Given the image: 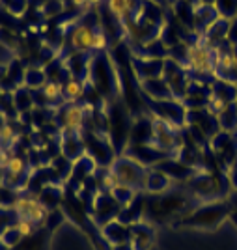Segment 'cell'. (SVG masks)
I'll return each mask as SVG.
<instances>
[{"label": "cell", "mask_w": 237, "mask_h": 250, "mask_svg": "<svg viewBox=\"0 0 237 250\" xmlns=\"http://www.w3.org/2000/svg\"><path fill=\"white\" fill-rule=\"evenodd\" d=\"M220 69H224V71H230L232 67H236V56L234 54H222V56H218V63H216Z\"/></svg>", "instance_id": "10"}, {"label": "cell", "mask_w": 237, "mask_h": 250, "mask_svg": "<svg viewBox=\"0 0 237 250\" xmlns=\"http://www.w3.org/2000/svg\"><path fill=\"white\" fill-rule=\"evenodd\" d=\"M107 47V36L103 34V30H95V36H93V49L95 51H101Z\"/></svg>", "instance_id": "11"}, {"label": "cell", "mask_w": 237, "mask_h": 250, "mask_svg": "<svg viewBox=\"0 0 237 250\" xmlns=\"http://www.w3.org/2000/svg\"><path fill=\"white\" fill-rule=\"evenodd\" d=\"M11 209L13 213L19 217V219H26L34 222L36 226L38 224H43L47 217H49V209L47 206L38 200V196H19V198L13 200L11 204Z\"/></svg>", "instance_id": "1"}, {"label": "cell", "mask_w": 237, "mask_h": 250, "mask_svg": "<svg viewBox=\"0 0 237 250\" xmlns=\"http://www.w3.org/2000/svg\"><path fill=\"white\" fill-rule=\"evenodd\" d=\"M43 95L49 99V101H54L58 97L64 95V84L60 83H45L43 84Z\"/></svg>", "instance_id": "7"}, {"label": "cell", "mask_w": 237, "mask_h": 250, "mask_svg": "<svg viewBox=\"0 0 237 250\" xmlns=\"http://www.w3.org/2000/svg\"><path fill=\"white\" fill-rule=\"evenodd\" d=\"M93 36H95V30H92L86 24H79L69 34V43H71V47L75 51L86 52L93 49Z\"/></svg>", "instance_id": "3"}, {"label": "cell", "mask_w": 237, "mask_h": 250, "mask_svg": "<svg viewBox=\"0 0 237 250\" xmlns=\"http://www.w3.org/2000/svg\"><path fill=\"white\" fill-rule=\"evenodd\" d=\"M64 129L69 133H79L84 125V108L77 103H69V106L62 114Z\"/></svg>", "instance_id": "4"}, {"label": "cell", "mask_w": 237, "mask_h": 250, "mask_svg": "<svg viewBox=\"0 0 237 250\" xmlns=\"http://www.w3.org/2000/svg\"><path fill=\"white\" fill-rule=\"evenodd\" d=\"M84 95V86L79 81H67V83L64 84V97L69 101V103H77L81 97Z\"/></svg>", "instance_id": "6"}, {"label": "cell", "mask_w": 237, "mask_h": 250, "mask_svg": "<svg viewBox=\"0 0 237 250\" xmlns=\"http://www.w3.org/2000/svg\"><path fill=\"white\" fill-rule=\"evenodd\" d=\"M185 60L189 63V67L194 73H200V75L213 73L216 67L213 52L209 51L206 45H202V43H193V45L187 47Z\"/></svg>", "instance_id": "2"}, {"label": "cell", "mask_w": 237, "mask_h": 250, "mask_svg": "<svg viewBox=\"0 0 237 250\" xmlns=\"http://www.w3.org/2000/svg\"><path fill=\"white\" fill-rule=\"evenodd\" d=\"M211 106L215 108V112H216V114H220V112H224V110H226V106H228V104L224 103L222 99H213V101H211Z\"/></svg>", "instance_id": "13"}, {"label": "cell", "mask_w": 237, "mask_h": 250, "mask_svg": "<svg viewBox=\"0 0 237 250\" xmlns=\"http://www.w3.org/2000/svg\"><path fill=\"white\" fill-rule=\"evenodd\" d=\"M0 151H2V146H0Z\"/></svg>", "instance_id": "15"}, {"label": "cell", "mask_w": 237, "mask_h": 250, "mask_svg": "<svg viewBox=\"0 0 237 250\" xmlns=\"http://www.w3.org/2000/svg\"><path fill=\"white\" fill-rule=\"evenodd\" d=\"M13 229L17 231V235H19V237H30L32 233L36 231V224L30 222V220H26V219H19L17 222H15Z\"/></svg>", "instance_id": "8"}, {"label": "cell", "mask_w": 237, "mask_h": 250, "mask_svg": "<svg viewBox=\"0 0 237 250\" xmlns=\"http://www.w3.org/2000/svg\"><path fill=\"white\" fill-rule=\"evenodd\" d=\"M13 140V129L10 125H2L0 127V144H8Z\"/></svg>", "instance_id": "12"}, {"label": "cell", "mask_w": 237, "mask_h": 250, "mask_svg": "<svg viewBox=\"0 0 237 250\" xmlns=\"http://www.w3.org/2000/svg\"><path fill=\"white\" fill-rule=\"evenodd\" d=\"M108 11L118 19H125L133 10V0H108Z\"/></svg>", "instance_id": "5"}, {"label": "cell", "mask_w": 237, "mask_h": 250, "mask_svg": "<svg viewBox=\"0 0 237 250\" xmlns=\"http://www.w3.org/2000/svg\"><path fill=\"white\" fill-rule=\"evenodd\" d=\"M73 4L75 6H84V4H88V0H73Z\"/></svg>", "instance_id": "14"}, {"label": "cell", "mask_w": 237, "mask_h": 250, "mask_svg": "<svg viewBox=\"0 0 237 250\" xmlns=\"http://www.w3.org/2000/svg\"><path fill=\"white\" fill-rule=\"evenodd\" d=\"M24 159H21V157H11L10 159V163H8V172H10V176H13V177H19L24 172Z\"/></svg>", "instance_id": "9"}]
</instances>
